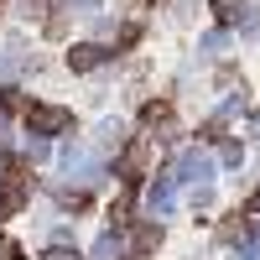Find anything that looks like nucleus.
I'll use <instances>...</instances> for the list:
<instances>
[{"mask_svg":"<svg viewBox=\"0 0 260 260\" xmlns=\"http://www.w3.org/2000/svg\"><path fill=\"white\" fill-rule=\"evenodd\" d=\"M26 130L31 136H62V130H73V110H62V104H26Z\"/></svg>","mask_w":260,"mask_h":260,"instance_id":"obj_1","label":"nucleus"},{"mask_svg":"<svg viewBox=\"0 0 260 260\" xmlns=\"http://www.w3.org/2000/svg\"><path fill=\"white\" fill-rule=\"evenodd\" d=\"M0 260H26V255H21V250H16L11 240H0Z\"/></svg>","mask_w":260,"mask_h":260,"instance_id":"obj_8","label":"nucleus"},{"mask_svg":"<svg viewBox=\"0 0 260 260\" xmlns=\"http://www.w3.org/2000/svg\"><path fill=\"white\" fill-rule=\"evenodd\" d=\"M250 213H260V187H255V192H250Z\"/></svg>","mask_w":260,"mask_h":260,"instance_id":"obj_11","label":"nucleus"},{"mask_svg":"<svg viewBox=\"0 0 260 260\" xmlns=\"http://www.w3.org/2000/svg\"><path fill=\"white\" fill-rule=\"evenodd\" d=\"M47 260H78V250H62V245H52V250H47Z\"/></svg>","mask_w":260,"mask_h":260,"instance_id":"obj_9","label":"nucleus"},{"mask_svg":"<svg viewBox=\"0 0 260 260\" xmlns=\"http://www.w3.org/2000/svg\"><path fill=\"white\" fill-rule=\"evenodd\" d=\"M167 115H172V110H167V104H156V99H151V104H146V110H141V120H146V125H161Z\"/></svg>","mask_w":260,"mask_h":260,"instance_id":"obj_5","label":"nucleus"},{"mask_svg":"<svg viewBox=\"0 0 260 260\" xmlns=\"http://www.w3.org/2000/svg\"><path fill=\"white\" fill-rule=\"evenodd\" d=\"M0 11H6V0H0Z\"/></svg>","mask_w":260,"mask_h":260,"instance_id":"obj_12","label":"nucleus"},{"mask_svg":"<svg viewBox=\"0 0 260 260\" xmlns=\"http://www.w3.org/2000/svg\"><path fill=\"white\" fill-rule=\"evenodd\" d=\"M104 57H110V52H104L99 42H78V47L68 52V68H73V73H89V68H99Z\"/></svg>","mask_w":260,"mask_h":260,"instance_id":"obj_3","label":"nucleus"},{"mask_svg":"<svg viewBox=\"0 0 260 260\" xmlns=\"http://www.w3.org/2000/svg\"><path fill=\"white\" fill-rule=\"evenodd\" d=\"M26 167H21V161H11L6 172H0V208H6V213H16L21 203H26Z\"/></svg>","mask_w":260,"mask_h":260,"instance_id":"obj_2","label":"nucleus"},{"mask_svg":"<svg viewBox=\"0 0 260 260\" xmlns=\"http://www.w3.org/2000/svg\"><path fill=\"white\" fill-rule=\"evenodd\" d=\"M78 11H83V16H89V11H99V0H78Z\"/></svg>","mask_w":260,"mask_h":260,"instance_id":"obj_10","label":"nucleus"},{"mask_svg":"<svg viewBox=\"0 0 260 260\" xmlns=\"http://www.w3.org/2000/svg\"><path fill=\"white\" fill-rule=\"evenodd\" d=\"M156 245H161V229H156V224H146V229L136 234V255H146V250H156Z\"/></svg>","mask_w":260,"mask_h":260,"instance_id":"obj_4","label":"nucleus"},{"mask_svg":"<svg viewBox=\"0 0 260 260\" xmlns=\"http://www.w3.org/2000/svg\"><path fill=\"white\" fill-rule=\"evenodd\" d=\"M120 255V240H115V234H104V240H99V260H115Z\"/></svg>","mask_w":260,"mask_h":260,"instance_id":"obj_6","label":"nucleus"},{"mask_svg":"<svg viewBox=\"0 0 260 260\" xmlns=\"http://www.w3.org/2000/svg\"><path fill=\"white\" fill-rule=\"evenodd\" d=\"M11 110H16V89H0V125H6Z\"/></svg>","mask_w":260,"mask_h":260,"instance_id":"obj_7","label":"nucleus"}]
</instances>
